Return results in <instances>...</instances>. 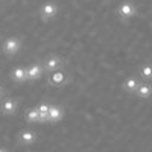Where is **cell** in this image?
I'll return each mask as SVG.
<instances>
[{
  "label": "cell",
  "instance_id": "6da1fadb",
  "mask_svg": "<svg viewBox=\"0 0 152 152\" xmlns=\"http://www.w3.org/2000/svg\"><path fill=\"white\" fill-rule=\"evenodd\" d=\"M58 14H59V5L55 0H47L38 9V15H40L41 21H44V23L55 20L58 17Z\"/></svg>",
  "mask_w": 152,
  "mask_h": 152
},
{
  "label": "cell",
  "instance_id": "7a4b0ae2",
  "mask_svg": "<svg viewBox=\"0 0 152 152\" xmlns=\"http://www.w3.org/2000/svg\"><path fill=\"white\" fill-rule=\"evenodd\" d=\"M21 46H23V43H21V40L18 37H9V38H6V40L3 41L2 50H3V53L6 56L12 58V56H15L17 53H20Z\"/></svg>",
  "mask_w": 152,
  "mask_h": 152
},
{
  "label": "cell",
  "instance_id": "3957f363",
  "mask_svg": "<svg viewBox=\"0 0 152 152\" xmlns=\"http://www.w3.org/2000/svg\"><path fill=\"white\" fill-rule=\"evenodd\" d=\"M116 12H117V17H119L122 21H129L131 18H134V17L137 15V8H135L131 2L125 0V2H122V3L117 6Z\"/></svg>",
  "mask_w": 152,
  "mask_h": 152
},
{
  "label": "cell",
  "instance_id": "277c9868",
  "mask_svg": "<svg viewBox=\"0 0 152 152\" xmlns=\"http://www.w3.org/2000/svg\"><path fill=\"white\" fill-rule=\"evenodd\" d=\"M43 67H44V72L46 73L56 72V70L64 67V59H62L61 56H58V55H49L43 61Z\"/></svg>",
  "mask_w": 152,
  "mask_h": 152
},
{
  "label": "cell",
  "instance_id": "5b68a950",
  "mask_svg": "<svg viewBox=\"0 0 152 152\" xmlns=\"http://www.w3.org/2000/svg\"><path fill=\"white\" fill-rule=\"evenodd\" d=\"M18 110V100L15 97H3L0 100V113L3 116H12Z\"/></svg>",
  "mask_w": 152,
  "mask_h": 152
},
{
  "label": "cell",
  "instance_id": "8992f818",
  "mask_svg": "<svg viewBox=\"0 0 152 152\" xmlns=\"http://www.w3.org/2000/svg\"><path fill=\"white\" fill-rule=\"evenodd\" d=\"M69 81H70L69 75L62 69L49 73V84L52 85V87H64V85H67Z\"/></svg>",
  "mask_w": 152,
  "mask_h": 152
},
{
  "label": "cell",
  "instance_id": "52a82bcc",
  "mask_svg": "<svg viewBox=\"0 0 152 152\" xmlns=\"http://www.w3.org/2000/svg\"><path fill=\"white\" fill-rule=\"evenodd\" d=\"M26 70H28V81H31V82L41 79L43 75L46 73L44 67H43V62H34L29 67H26Z\"/></svg>",
  "mask_w": 152,
  "mask_h": 152
},
{
  "label": "cell",
  "instance_id": "ba28073f",
  "mask_svg": "<svg viewBox=\"0 0 152 152\" xmlns=\"http://www.w3.org/2000/svg\"><path fill=\"white\" fill-rule=\"evenodd\" d=\"M64 117V108L56 104H50L49 114H47V123H58Z\"/></svg>",
  "mask_w": 152,
  "mask_h": 152
},
{
  "label": "cell",
  "instance_id": "9c48e42d",
  "mask_svg": "<svg viewBox=\"0 0 152 152\" xmlns=\"http://www.w3.org/2000/svg\"><path fill=\"white\" fill-rule=\"evenodd\" d=\"M37 132L34 129H21L18 132V143L21 146H32L37 142Z\"/></svg>",
  "mask_w": 152,
  "mask_h": 152
},
{
  "label": "cell",
  "instance_id": "30bf717a",
  "mask_svg": "<svg viewBox=\"0 0 152 152\" xmlns=\"http://www.w3.org/2000/svg\"><path fill=\"white\" fill-rule=\"evenodd\" d=\"M9 78H11L12 82H15V84L28 82V70H26V67H21V66L14 67L9 72Z\"/></svg>",
  "mask_w": 152,
  "mask_h": 152
},
{
  "label": "cell",
  "instance_id": "8fae6325",
  "mask_svg": "<svg viewBox=\"0 0 152 152\" xmlns=\"http://www.w3.org/2000/svg\"><path fill=\"white\" fill-rule=\"evenodd\" d=\"M135 94L138 99H142V100H148L151 99L152 96V85L148 84V82H140L137 87V90H135Z\"/></svg>",
  "mask_w": 152,
  "mask_h": 152
},
{
  "label": "cell",
  "instance_id": "7c38bea8",
  "mask_svg": "<svg viewBox=\"0 0 152 152\" xmlns=\"http://www.w3.org/2000/svg\"><path fill=\"white\" fill-rule=\"evenodd\" d=\"M138 84H140V81H138L137 78H134V76H128V78L122 82V88L126 93H135Z\"/></svg>",
  "mask_w": 152,
  "mask_h": 152
},
{
  "label": "cell",
  "instance_id": "4fadbf2b",
  "mask_svg": "<svg viewBox=\"0 0 152 152\" xmlns=\"http://www.w3.org/2000/svg\"><path fill=\"white\" fill-rule=\"evenodd\" d=\"M24 119H26V122H29V123H41L37 107H31V108H28L26 111H24Z\"/></svg>",
  "mask_w": 152,
  "mask_h": 152
},
{
  "label": "cell",
  "instance_id": "5bb4252c",
  "mask_svg": "<svg viewBox=\"0 0 152 152\" xmlns=\"http://www.w3.org/2000/svg\"><path fill=\"white\" fill-rule=\"evenodd\" d=\"M49 107H50V104H47V102H40V104L37 105V110H38V114H40V120H41V123H47Z\"/></svg>",
  "mask_w": 152,
  "mask_h": 152
},
{
  "label": "cell",
  "instance_id": "9a60e30c",
  "mask_svg": "<svg viewBox=\"0 0 152 152\" xmlns=\"http://www.w3.org/2000/svg\"><path fill=\"white\" fill-rule=\"evenodd\" d=\"M140 76H142L145 81H151L152 79V64H151V62H146V64L142 66Z\"/></svg>",
  "mask_w": 152,
  "mask_h": 152
},
{
  "label": "cell",
  "instance_id": "2e32d148",
  "mask_svg": "<svg viewBox=\"0 0 152 152\" xmlns=\"http://www.w3.org/2000/svg\"><path fill=\"white\" fill-rule=\"evenodd\" d=\"M5 96H6V88L3 85H0V100H2Z\"/></svg>",
  "mask_w": 152,
  "mask_h": 152
}]
</instances>
